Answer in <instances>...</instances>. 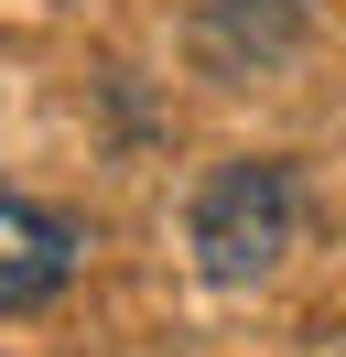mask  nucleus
I'll return each instance as SVG.
<instances>
[{
	"label": "nucleus",
	"instance_id": "f03ea898",
	"mask_svg": "<svg viewBox=\"0 0 346 357\" xmlns=\"http://www.w3.org/2000/svg\"><path fill=\"white\" fill-rule=\"evenodd\" d=\"M76 271H86V227L65 217V206L0 195V314H33V303H54Z\"/></svg>",
	"mask_w": 346,
	"mask_h": 357
},
{
	"label": "nucleus",
	"instance_id": "f257e3e1",
	"mask_svg": "<svg viewBox=\"0 0 346 357\" xmlns=\"http://www.w3.org/2000/svg\"><path fill=\"white\" fill-rule=\"evenodd\" d=\"M292 238H303L292 162H216L195 184V260H206V282H260V271H281Z\"/></svg>",
	"mask_w": 346,
	"mask_h": 357
}]
</instances>
